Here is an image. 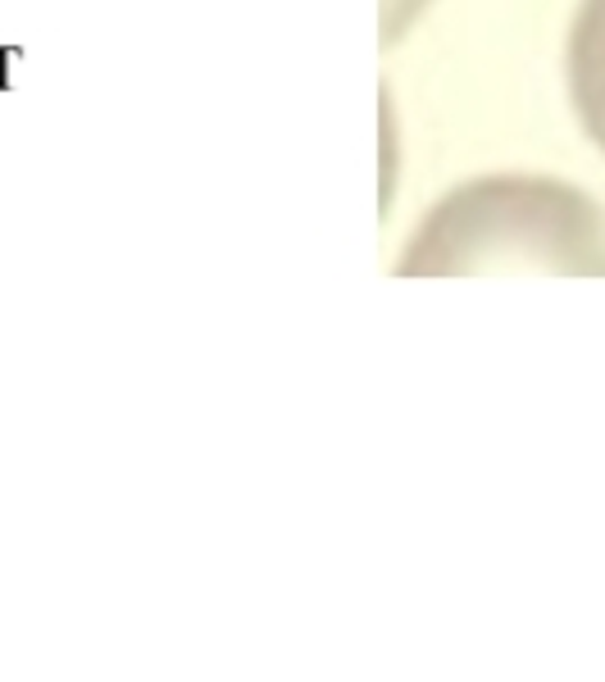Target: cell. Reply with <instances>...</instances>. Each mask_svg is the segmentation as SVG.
<instances>
[{
  "label": "cell",
  "instance_id": "6da1fadb",
  "mask_svg": "<svg viewBox=\"0 0 605 682\" xmlns=\"http://www.w3.org/2000/svg\"><path fill=\"white\" fill-rule=\"evenodd\" d=\"M570 96L587 137L605 150V0H583L570 32Z\"/></svg>",
  "mask_w": 605,
  "mask_h": 682
}]
</instances>
